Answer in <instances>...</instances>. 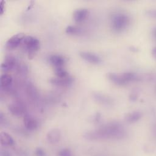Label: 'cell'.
<instances>
[{
	"label": "cell",
	"mask_w": 156,
	"mask_h": 156,
	"mask_svg": "<svg viewBox=\"0 0 156 156\" xmlns=\"http://www.w3.org/2000/svg\"><path fill=\"white\" fill-rule=\"evenodd\" d=\"M57 156H73V154L69 149L65 148L62 149L58 152Z\"/></svg>",
	"instance_id": "cell-20"
},
{
	"label": "cell",
	"mask_w": 156,
	"mask_h": 156,
	"mask_svg": "<svg viewBox=\"0 0 156 156\" xmlns=\"http://www.w3.org/2000/svg\"><path fill=\"white\" fill-rule=\"evenodd\" d=\"M142 116V113L139 111H133L127 113L125 116V120L129 122L133 123L138 121Z\"/></svg>",
	"instance_id": "cell-15"
},
{
	"label": "cell",
	"mask_w": 156,
	"mask_h": 156,
	"mask_svg": "<svg viewBox=\"0 0 156 156\" xmlns=\"http://www.w3.org/2000/svg\"><path fill=\"white\" fill-rule=\"evenodd\" d=\"M65 32L71 35H78L82 33V29L75 26H68L65 29Z\"/></svg>",
	"instance_id": "cell-18"
},
{
	"label": "cell",
	"mask_w": 156,
	"mask_h": 156,
	"mask_svg": "<svg viewBox=\"0 0 156 156\" xmlns=\"http://www.w3.org/2000/svg\"><path fill=\"white\" fill-rule=\"evenodd\" d=\"M89 11L86 8H79L76 9L73 13V20L76 22H82L88 16Z\"/></svg>",
	"instance_id": "cell-12"
},
{
	"label": "cell",
	"mask_w": 156,
	"mask_h": 156,
	"mask_svg": "<svg viewBox=\"0 0 156 156\" xmlns=\"http://www.w3.org/2000/svg\"><path fill=\"white\" fill-rule=\"evenodd\" d=\"M0 156H12V155L8 151L1 149L0 151Z\"/></svg>",
	"instance_id": "cell-23"
},
{
	"label": "cell",
	"mask_w": 156,
	"mask_h": 156,
	"mask_svg": "<svg viewBox=\"0 0 156 156\" xmlns=\"http://www.w3.org/2000/svg\"><path fill=\"white\" fill-rule=\"evenodd\" d=\"M154 134L156 135V125L155 126V127L154 128Z\"/></svg>",
	"instance_id": "cell-27"
},
{
	"label": "cell",
	"mask_w": 156,
	"mask_h": 156,
	"mask_svg": "<svg viewBox=\"0 0 156 156\" xmlns=\"http://www.w3.org/2000/svg\"><path fill=\"white\" fill-rule=\"evenodd\" d=\"M3 2H4V1H1V4H0V6H1V13L3 12V10H4V5L2 4V3H3Z\"/></svg>",
	"instance_id": "cell-26"
},
{
	"label": "cell",
	"mask_w": 156,
	"mask_h": 156,
	"mask_svg": "<svg viewBox=\"0 0 156 156\" xmlns=\"http://www.w3.org/2000/svg\"><path fill=\"white\" fill-rule=\"evenodd\" d=\"M152 54L154 58H156V46H155L152 50Z\"/></svg>",
	"instance_id": "cell-25"
},
{
	"label": "cell",
	"mask_w": 156,
	"mask_h": 156,
	"mask_svg": "<svg viewBox=\"0 0 156 156\" xmlns=\"http://www.w3.org/2000/svg\"><path fill=\"white\" fill-rule=\"evenodd\" d=\"M152 34L153 38L156 40V26L153 28L152 31Z\"/></svg>",
	"instance_id": "cell-24"
},
{
	"label": "cell",
	"mask_w": 156,
	"mask_h": 156,
	"mask_svg": "<svg viewBox=\"0 0 156 156\" xmlns=\"http://www.w3.org/2000/svg\"><path fill=\"white\" fill-rule=\"evenodd\" d=\"M130 23L129 16L123 12H117L113 14L110 20V26L113 30L121 32L126 29Z\"/></svg>",
	"instance_id": "cell-2"
},
{
	"label": "cell",
	"mask_w": 156,
	"mask_h": 156,
	"mask_svg": "<svg viewBox=\"0 0 156 156\" xmlns=\"http://www.w3.org/2000/svg\"><path fill=\"white\" fill-rule=\"evenodd\" d=\"M79 55L82 58L91 63L98 64L102 62L101 58L93 52L87 51H81L79 52Z\"/></svg>",
	"instance_id": "cell-8"
},
{
	"label": "cell",
	"mask_w": 156,
	"mask_h": 156,
	"mask_svg": "<svg viewBox=\"0 0 156 156\" xmlns=\"http://www.w3.org/2000/svg\"><path fill=\"white\" fill-rule=\"evenodd\" d=\"M126 130L119 122H112L105 124L99 128L90 131L84 135L88 140L121 139L125 136Z\"/></svg>",
	"instance_id": "cell-1"
},
{
	"label": "cell",
	"mask_w": 156,
	"mask_h": 156,
	"mask_svg": "<svg viewBox=\"0 0 156 156\" xmlns=\"http://www.w3.org/2000/svg\"><path fill=\"white\" fill-rule=\"evenodd\" d=\"M147 15L152 18L156 19V9H152V10H148L147 12Z\"/></svg>",
	"instance_id": "cell-22"
},
{
	"label": "cell",
	"mask_w": 156,
	"mask_h": 156,
	"mask_svg": "<svg viewBox=\"0 0 156 156\" xmlns=\"http://www.w3.org/2000/svg\"><path fill=\"white\" fill-rule=\"evenodd\" d=\"M24 126L29 130H34L38 127V121L33 116L26 114L23 116Z\"/></svg>",
	"instance_id": "cell-10"
},
{
	"label": "cell",
	"mask_w": 156,
	"mask_h": 156,
	"mask_svg": "<svg viewBox=\"0 0 156 156\" xmlns=\"http://www.w3.org/2000/svg\"><path fill=\"white\" fill-rule=\"evenodd\" d=\"M25 35L23 33H18L9 38L5 43V47L9 49H13L22 43Z\"/></svg>",
	"instance_id": "cell-5"
},
{
	"label": "cell",
	"mask_w": 156,
	"mask_h": 156,
	"mask_svg": "<svg viewBox=\"0 0 156 156\" xmlns=\"http://www.w3.org/2000/svg\"><path fill=\"white\" fill-rule=\"evenodd\" d=\"M49 62L54 68L63 67L66 63V60L62 55L58 54H52L48 58Z\"/></svg>",
	"instance_id": "cell-11"
},
{
	"label": "cell",
	"mask_w": 156,
	"mask_h": 156,
	"mask_svg": "<svg viewBox=\"0 0 156 156\" xmlns=\"http://www.w3.org/2000/svg\"><path fill=\"white\" fill-rule=\"evenodd\" d=\"M9 112L14 116H24L26 108L24 104L20 101H15L9 105Z\"/></svg>",
	"instance_id": "cell-6"
},
{
	"label": "cell",
	"mask_w": 156,
	"mask_h": 156,
	"mask_svg": "<svg viewBox=\"0 0 156 156\" xmlns=\"http://www.w3.org/2000/svg\"><path fill=\"white\" fill-rule=\"evenodd\" d=\"M16 64L17 62L15 57H14L13 56L9 55L4 59L3 62L1 63V68L2 71L7 72L16 67Z\"/></svg>",
	"instance_id": "cell-7"
},
{
	"label": "cell",
	"mask_w": 156,
	"mask_h": 156,
	"mask_svg": "<svg viewBox=\"0 0 156 156\" xmlns=\"http://www.w3.org/2000/svg\"><path fill=\"white\" fill-rule=\"evenodd\" d=\"M107 77L112 82L119 86L125 85L129 82L138 80V76L133 72H126L122 74L108 73Z\"/></svg>",
	"instance_id": "cell-3"
},
{
	"label": "cell",
	"mask_w": 156,
	"mask_h": 156,
	"mask_svg": "<svg viewBox=\"0 0 156 156\" xmlns=\"http://www.w3.org/2000/svg\"><path fill=\"white\" fill-rule=\"evenodd\" d=\"M54 73L56 77H63L69 76L68 73L65 70L63 67L54 68Z\"/></svg>",
	"instance_id": "cell-19"
},
{
	"label": "cell",
	"mask_w": 156,
	"mask_h": 156,
	"mask_svg": "<svg viewBox=\"0 0 156 156\" xmlns=\"http://www.w3.org/2000/svg\"><path fill=\"white\" fill-rule=\"evenodd\" d=\"M22 43L24 48L27 51L29 58L33 57L35 52L37 51L40 48L39 40L31 35L26 36Z\"/></svg>",
	"instance_id": "cell-4"
},
{
	"label": "cell",
	"mask_w": 156,
	"mask_h": 156,
	"mask_svg": "<svg viewBox=\"0 0 156 156\" xmlns=\"http://www.w3.org/2000/svg\"><path fill=\"white\" fill-rule=\"evenodd\" d=\"M50 82L52 84L56 85V86L67 87L73 83V79L69 75L66 77H52L50 80Z\"/></svg>",
	"instance_id": "cell-9"
},
{
	"label": "cell",
	"mask_w": 156,
	"mask_h": 156,
	"mask_svg": "<svg viewBox=\"0 0 156 156\" xmlns=\"http://www.w3.org/2000/svg\"><path fill=\"white\" fill-rule=\"evenodd\" d=\"M61 138V132L58 129H52L46 135L47 141L51 144H56Z\"/></svg>",
	"instance_id": "cell-13"
},
{
	"label": "cell",
	"mask_w": 156,
	"mask_h": 156,
	"mask_svg": "<svg viewBox=\"0 0 156 156\" xmlns=\"http://www.w3.org/2000/svg\"><path fill=\"white\" fill-rule=\"evenodd\" d=\"M0 142L4 146H10L14 144V140L12 136L5 132H2L0 133Z\"/></svg>",
	"instance_id": "cell-14"
},
{
	"label": "cell",
	"mask_w": 156,
	"mask_h": 156,
	"mask_svg": "<svg viewBox=\"0 0 156 156\" xmlns=\"http://www.w3.org/2000/svg\"><path fill=\"white\" fill-rule=\"evenodd\" d=\"M94 98L97 101L104 104H108L112 102V101L109 98H108L106 96H104V94H101L99 93L94 94Z\"/></svg>",
	"instance_id": "cell-17"
},
{
	"label": "cell",
	"mask_w": 156,
	"mask_h": 156,
	"mask_svg": "<svg viewBox=\"0 0 156 156\" xmlns=\"http://www.w3.org/2000/svg\"><path fill=\"white\" fill-rule=\"evenodd\" d=\"M13 78L11 75L7 73H4L1 76V87L7 88H9L12 83Z\"/></svg>",
	"instance_id": "cell-16"
},
{
	"label": "cell",
	"mask_w": 156,
	"mask_h": 156,
	"mask_svg": "<svg viewBox=\"0 0 156 156\" xmlns=\"http://www.w3.org/2000/svg\"><path fill=\"white\" fill-rule=\"evenodd\" d=\"M35 156H46L45 151L41 147H38L35 151Z\"/></svg>",
	"instance_id": "cell-21"
}]
</instances>
